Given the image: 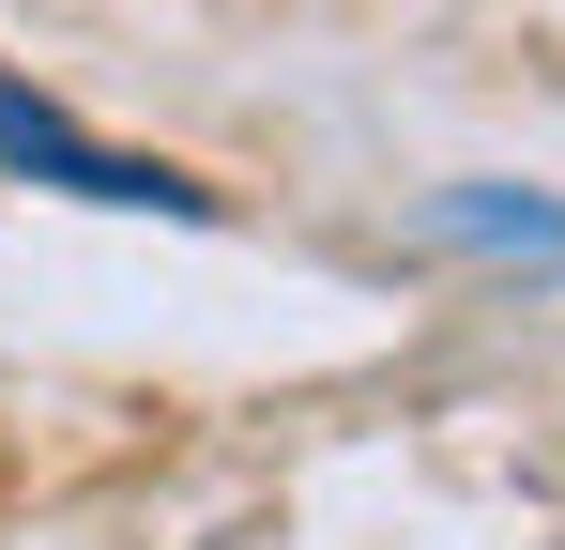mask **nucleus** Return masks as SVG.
I'll return each instance as SVG.
<instances>
[{
	"label": "nucleus",
	"instance_id": "nucleus-1",
	"mask_svg": "<svg viewBox=\"0 0 565 550\" xmlns=\"http://www.w3.org/2000/svg\"><path fill=\"white\" fill-rule=\"evenodd\" d=\"M0 169H31V183H77V199H122V214H214V183L184 169H153V154H93L62 107H31V92H0Z\"/></svg>",
	"mask_w": 565,
	"mask_h": 550
}]
</instances>
